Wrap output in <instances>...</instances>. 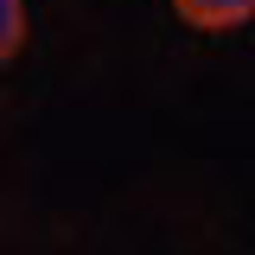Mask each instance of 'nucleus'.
<instances>
[{
	"mask_svg": "<svg viewBox=\"0 0 255 255\" xmlns=\"http://www.w3.org/2000/svg\"><path fill=\"white\" fill-rule=\"evenodd\" d=\"M172 6L198 32H230V26H243V19H255V0H172Z\"/></svg>",
	"mask_w": 255,
	"mask_h": 255,
	"instance_id": "nucleus-1",
	"label": "nucleus"
},
{
	"mask_svg": "<svg viewBox=\"0 0 255 255\" xmlns=\"http://www.w3.org/2000/svg\"><path fill=\"white\" fill-rule=\"evenodd\" d=\"M26 45V0H0V64L19 58Z\"/></svg>",
	"mask_w": 255,
	"mask_h": 255,
	"instance_id": "nucleus-2",
	"label": "nucleus"
}]
</instances>
